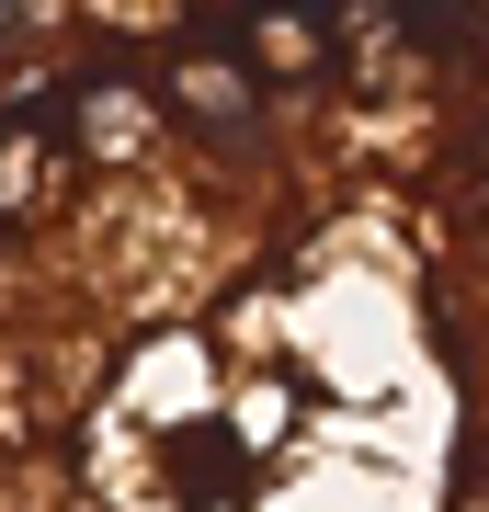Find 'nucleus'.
<instances>
[{
	"instance_id": "f257e3e1",
	"label": "nucleus",
	"mask_w": 489,
	"mask_h": 512,
	"mask_svg": "<svg viewBox=\"0 0 489 512\" xmlns=\"http://www.w3.org/2000/svg\"><path fill=\"white\" fill-rule=\"evenodd\" d=\"M0 512H489V12L0 23Z\"/></svg>"
}]
</instances>
